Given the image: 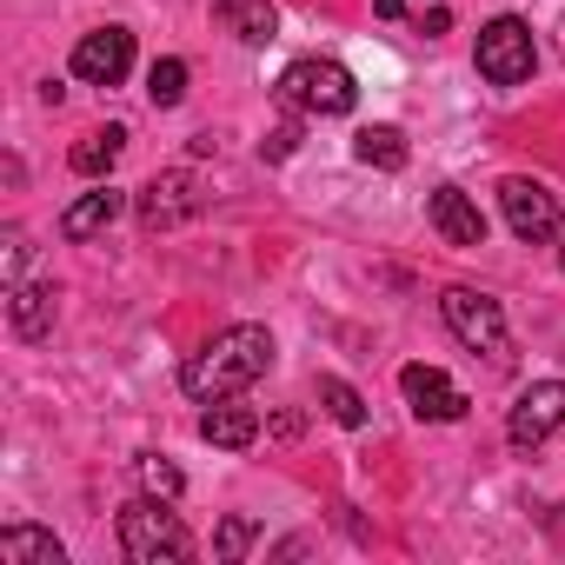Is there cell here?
I'll use <instances>...</instances> for the list:
<instances>
[{"label":"cell","instance_id":"6da1fadb","mask_svg":"<svg viewBox=\"0 0 565 565\" xmlns=\"http://www.w3.org/2000/svg\"><path fill=\"white\" fill-rule=\"evenodd\" d=\"M266 366H273V333H266V327H226L220 340H206V347L180 366V386H186L200 406H213V399H233V393H246L253 380H266Z\"/></svg>","mask_w":565,"mask_h":565},{"label":"cell","instance_id":"7a4b0ae2","mask_svg":"<svg viewBox=\"0 0 565 565\" xmlns=\"http://www.w3.org/2000/svg\"><path fill=\"white\" fill-rule=\"evenodd\" d=\"M167 505L173 499H153V492H140V499L120 505V552L134 565H186L193 558V532Z\"/></svg>","mask_w":565,"mask_h":565},{"label":"cell","instance_id":"3957f363","mask_svg":"<svg viewBox=\"0 0 565 565\" xmlns=\"http://www.w3.org/2000/svg\"><path fill=\"white\" fill-rule=\"evenodd\" d=\"M279 100H287L294 114L333 120V114H353L360 87H353V74H347L340 61H294L287 74H279Z\"/></svg>","mask_w":565,"mask_h":565},{"label":"cell","instance_id":"277c9868","mask_svg":"<svg viewBox=\"0 0 565 565\" xmlns=\"http://www.w3.org/2000/svg\"><path fill=\"white\" fill-rule=\"evenodd\" d=\"M479 74L492 87H525L539 74V47H532V28L519 14H499L479 28Z\"/></svg>","mask_w":565,"mask_h":565},{"label":"cell","instance_id":"5b68a950","mask_svg":"<svg viewBox=\"0 0 565 565\" xmlns=\"http://www.w3.org/2000/svg\"><path fill=\"white\" fill-rule=\"evenodd\" d=\"M439 313H446V327H452V340L459 347H472V353H486V360H505V313H499V300L492 294H472V287H446L439 294Z\"/></svg>","mask_w":565,"mask_h":565},{"label":"cell","instance_id":"8992f818","mask_svg":"<svg viewBox=\"0 0 565 565\" xmlns=\"http://www.w3.org/2000/svg\"><path fill=\"white\" fill-rule=\"evenodd\" d=\"M499 206H505V226H512L525 246H545V239L558 233V193L539 186V180H525V173L499 180Z\"/></svg>","mask_w":565,"mask_h":565},{"label":"cell","instance_id":"52a82bcc","mask_svg":"<svg viewBox=\"0 0 565 565\" xmlns=\"http://www.w3.org/2000/svg\"><path fill=\"white\" fill-rule=\"evenodd\" d=\"M558 426H565V380H539V386H525V393L512 399L505 439H512L519 452H532V446H545Z\"/></svg>","mask_w":565,"mask_h":565},{"label":"cell","instance_id":"ba28073f","mask_svg":"<svg viewBox=\"0 0 565 565\" xmlns=\"http://www.w3.org/2000/svg\"><path fill=\"white\" fill-rule=\"evenodd\" d=\"M399 393H406V406H413V419H433V426H452V419H466V393L439 373V366H399Z\"/></svg>","mask_w":565,"mask_h":565},{"label":"cell","instance_id":"9c48e42d","mask_svg":"<svg viewBox=\"0 0 565 565\" xmlns=\"http://www.w3.org/2000/svg\"><path fill=\"white\" fill-rule=\"evenodd\" d=\"M140 226L147 233H167V226H180V220H193L206 200H200V186H193V173H153L147 186H140Z\"/></svg>","mask_w":565,"mask_h":565},{"label":"cell","instance_id":"30bf717a","mask_svg":"<svg viewBox=\"0 0 565 565\" xmlns=\"http://www.w3.org/2000/svg\"><path fill=\"white\" fill-rule=\"evenodd\" d=\"M127 67H134V34H127V28H94V34H81V47H74V74H81V81L120 87Z\"/></svg>","mask_w":565,"mask_h":565},{"label":"cell","instance_id":"8fae6325","mask_svg":"<svg viewBox=\"0 0 565 565\" xmlns=\"http://www.w3.org/2000/svg\"><path fill=\"white\" fill-rule=\"evenodd\" d=\"M426 220H433V233H439L446 246H486V213H479L472 193H459V186H433V193H426Z\"/></svg>","mask_w":565,"mask_h":565},{"label":"cell","instance_id":"7c38bea8","mask_svg":"<svg viewBox=\"0 0 565 565\" xmlns=\"http://www.w3.org/2000/svg\"><path fill=\"white\" fill-rule=\"evenodd\" d=\"M200 439H206V446H226V452H246V446L259 439V413H253V406H233V399H213V406L200 413Z\"/></svg>","mask_w":565,"mask_h":565},{"label":"cell","instance_id":"4fadbf2b","mask_svg":"<svg viewBox=\"0 0 565 565\" xmlns=\"http://www.w3.org/2000/svg\"><path fill=\"white\" fill-rule=\"evenodd\" d=\"M8 320L21 340H47L54 333V287H34V279H8Z\"/></svg>","mask_w":565,"mask_h":565},{"label":"cell","instance_id":"5bb4252c","mask_svg":"<svg viewBox=\"0 0 565 565\" xmlns=\"http://www.w3.org/2000/svg\"><path fill=\"white\" fill-rule=\"evenodd\" d=\"M206 8H213V21H220L233 41H246V47H266L273 28H279L273 0H206Z\"/></svg>","mask_w":565,"mask_h":565},{"label":"cell","instance_id":"9a60e30c","mask_svg":"<svg viewBox=\"0 0 565 565\" xmlns=\"http://www.w3.org/2000/svg\"><path fill=\"white\" fill-rule=\"evenodd\" d=\"M120 213H127V193H114V186H94V193H81V200L61 213V233H67V239H94V233H107Z\"/></svg>","mask_w":565,"mask_h":565},{"label":"cell","instance_id":"2e32d148","mask_svg":"<svg viewBox=\"0 0 565 565\" xmlns=\"http://www.w3.org/2000/svg\"><path fill=\"white\" fill-rule=\"evenodd\" d=\"M0 565H67V552L41 525H8L0 532Z\"/></svg>","mask_w":565,"mask_h":565},{"label":"cell","instance_id":"e0dca14e","mask_svg":"<svg viewBox=\"0 0 565 565\" xmlns=\"http://www.w3.org/2000/svg\"><path fill=\"white\" fill-rule=\"evenodd\" d=\"M353 153H360V167H380V173H399V167H406V134H399V127H360V140H353Z\"/></svg>","mask_w":565,"mask_h":565},{"label":"cell","instance_id":"ac0fdd59","mask_svg":"<svg viewBox=\"0 0 565 565\" xmlns=\"http://www.w3.org/2000/svg\"><path fill=\"white\" fill-rule=\"evenodd\" d=\"M120 147H127V127H100V134H87L67 160H74V173H87V180H100V173H114V160H120Z\"/></svg>","mask_w":565,"mask_h":565},{"label":"cell","instance_id":"d6986e66","mask_svg":"<svg viewBox=\"0 0 565 565\" xmlns=\"http://www.w3.org/2000/svg\"><path fill=\"white\" fill-rule=\"evenodd\" d=\"M134 479H140V492H153V499H180V492H186L180 466L160 459V452H140V459H134Z\"/></svg>","mask_w":565,"mask_h":565},{"label":"cell","instance_id":"ffe728a7","mask_svg":"<svg viewBox=\"0 0 565 565\" xmlns=\"http://www.w3.org/2000/svg\"><path fill=\"white\" fill-rule=\"evenodd\" d=\"M253 539H259V525H253L246 512H226L220 532H213V558H220V565H239V558L253 552Z\"/></svg>","mask_w":565,"mask_h":565},{"label":"cell","instance_id":"44dd1931","mask_svg":"<svg viewBox=\"0 0 565 565\" xmlns=\"http://www.w3.org/2000/svg\"><path fill=\"white\" fill-rule=\"evenodd\" d=\"M320 406H327V413H333V419H340L347 433H360V426H366V399H360V393H353L347 380H333V373L320 380Z\"/></svg>","mask_w":565,"mask_h":565},{"label":"cell","instance_id":"7402d4cb","mask_svg":"<svg viewBox=\"0 0 565 565\" xmlns=\"http://www.w3.org/2000/svg\"><path fill=\"white\" fill-rule=\"evenodd\" d=\"M147 100L153 107H180L186 100V61H153V74H147Z\"/></svg>","mask_w":565,"mask_h":565},{"label":"cell","instance_id":"603a6c76","mask_svg":"<svg viewBox=\"0 0 565 565\" xmlns=\"http://www.w3.org/2000/svg\"><path fill=\"white\" fill-rule=\"evenodd\" d=\"M294 147H300V127H294V120H287V127H273V134H266V140H259V160H287V153H294Z\"/></svg>","mask_w":565,"mask_h":565},{"label":"cell","instance_id":"cb8c5ba5","mask_svg":"<svg viewBox=\"0 0 565 565\" xmlns=\"http://www.w3.org/2000/svg\"><path fill=\"white\" fill-rule=\"evenodd\" d=\"M446 28H452V14H446V8H426V14H419V34H446Z\"/></svg>","mask_w":565,"mask_h":565},{"label":"cell","instance_id":"d4e9b609","mask_svg":"<svg viewBox=\"0 0 565 565\" xmlns=\"http://www.w3.org/2000/svg\"><path fill=\"white\" fill-rule=\"evenodd\" d=\"M406 8H413V0H373V14H380V21H399Z\"/></svg>","mask_w":565,"mask_h":565},{"label":"cell","instance_id":"484cf974","mask_svg":"<svg viewBox=\"0 0 565 565\" xmlns=\"http://www.w3.org/2000/svg\"><path fill=\"white\" fill-rule=\"evenodd\" d=\"M558 266H565V246H558Z\"/></svg>","mask_w":565,"mask_h":565},{"label":"cell","instance_id":"4316f807","mask_svg":"<svg viewBox=\"0 0 565 565\" xmlns=\"http://www.w3.org/2000/svg\"><path fill=\"white\" fill-rule=\"evenodd\" d=\"M419 8H426V0H419Z\"/></svg>","mask_w":565,"mask_h":565}]
</instances>
